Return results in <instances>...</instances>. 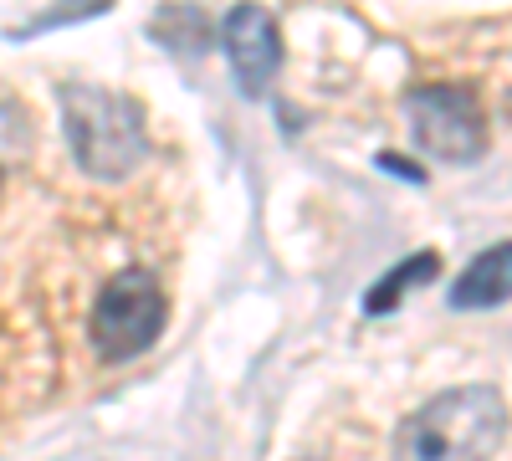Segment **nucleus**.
<instances>
[{
  "label": "nucleus",
  "mask_w": 512,
  "mask_h": 461,
  "mask_svg": "<svg viewBox=\"0 0 512 461\" xmlns=\"http://www.w3.org/2000/svg\"><path fill=\"white\" fill-rule=\"evenodd\" d=\"M62 129H67L72 159L93 180L118 185L149 159L144 108L128 93L98 88V82H67L62 88Z\"/></svg>",
  "instance_id": "obj_2"
},
{
  "label": "nucleus",
  "mask_w": 512,
  "mask_h": 461,
  "mask_svg": "<svg viewBox=\"0 0 512 461\" xmlns=\"http://www.w3.org/2000/svg\"><path fill=\"white\" fill-rule=\"evenodd\" d=\"M507 400L492 385H461L425 400L395 436L400 461H492L507 441Z\"/></svg>",
  "instance_id": "obj_1"
},
{
  "label": "nucleus",
  "mask_w": 512,
  "mask_h": 461,
  "mask_svg": "<svg viewBox=\"0 0 512 461\" xmlns=\"http://www.w3.org/2000/svg\"><path fill=\"white\" fill-rule=\"evenodd\" d=\"M436 267H441L436 251H415V257H405L400 267H390V272H384V277L364 292V313H369V318L395 313V308L405 303V292H410V287H420V282H431V277H436Z\"/></svg>",
  "instance_id": "obj_8"
},
{
  "label": "nucleus",
  "mask_w": 512,
  "mask_h": 461,
  "mask_svg": "<svg viewBox=\"0 0 512 461\" xmlns=\"http://www.w3.org/2000/svg\"><path fill=\"white\" fill-rule=\"evenodd\" d=\"M113 6V0H52L31 26H21L16 36H41V31H57V26H77V21H93Z\"/></svg>",
  "instance_id": "obj_10"
},
{
  "label": "nucleus",
  "mask_w": 512,
  "mask_h": 461,
  "mask_svg": "<svg viewBox=\"0 0 512 461\" xmlns=\"http://www.w3.org/2000/svg\"><path fill=\"white\" fill-rule=\"evenodd\" d=\"M507 298H512V241L487 246L482 257H472V267L451 282V308L456 313H487V308H502Z\"/></svg>",
  "instance_id": "obj_6"
},
{
  "label": "nucleus",
  "mask_w": 512,
  "mask_h": 461,
  "mask_svg": "<svg viewBox=\"0 0 512 461\" xmlns=\"http://www.w3.org/2000/svg\"><path fill=\"white\" fill-rule=\"evenodd\" d=\"M164 318H169V303H164V287L154 282V272L123 267L103 282L98 303H93V323H88L93 349L108 364H128L164 333Z\"/></svg>",
  "instance_id": "obj_3"
},
{
  "label": "nucleus",
  "mask_w": 512,
  "mask_h": 461,
  "mask_svg": "<svg viewBox=\"0 0 512 461\" xmlns=\"http://www.w3.org/2000/svg\"><path fill=\"white\" fill-rule=\"evenodd\" d=\"M31 154V118L21 113V103L0 98V180H11Z\"/></svg>",
  "instance_id": "obj_9"
},
{
  "label": "nucleus",
  "mask_w": 512,
  "mask_h": 461,
  "mask_svg": "<svg viewBox=\"0 0 512 461\" xmlns=\"http://www.w3.org/2000/svg\"><path fill=\"white\" fill-rule=\"evenodd\" d=\"M149 36L159 41V47L169 57H180V62H195L205 47H210V21L200 6H185V0H169V6L154 11L149 21Z\"/></svg>",
  "instance_id": "obj_7"
},
{
  "label": "nucleus",
  "mask_w": 512,
  "mask_h": 461,
  "mask_svg": "<svg viewBox=\"0 0 512 461\" xmlns=\"http://www.w3.org/2000/svg\"><path fill=\"white\" fill-rule=\"evenodd\" d=\"M221 47H226V62H231V77L246 98H267L272 77L282 67V31H277V16L256 0H241V6L226 11L221 21Z\"/></svg>",
  "instance_id": "obj_5"
},
{
  "label": "nucleus",
  "mask_w": 512,
  "mask_h": 461,
  "mask_svg": "<svg viewBox=\"0 0 512 461\" xmlns=\"http://www.w3.org/2000/svg\"><path fill=\"white\" fill-rule=\"evenodd\" d=\"M297 461H328V456H297Z\"/></svg>",
  "instance_id": "obj_11"
},
{
  "label": "nucleus",
  "mask_w": 512,
  "mask_h": 461,
  "mask_svg": "<svg viewBox=\"0 0 512 461\" xmlns=\"http://www.w3.org/2000/svg\"><path fill=\"white\" fill-rule=\"evenodd\" d=\"M415 149L441 164H472L487 154V118L466 82H425L405 98Z\"/></svg>",
  "instance_id": "obj_4"
}]
</instances>
